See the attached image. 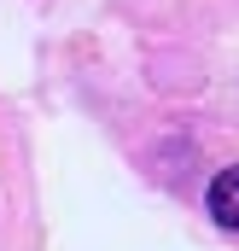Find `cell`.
I'll return each mask as SVG.
<instances>
[{"instance_id":"1","label":"cell","mask_w":239,"mask_h":251,"mask_svg":"<svg viewBox=\"0 0 239 251\" xmlns=\"http://www.w3.org/2000/svg\"><path fill=\"white\" fill-rule=\"evenodd\" d=\"M204 204H210V216H216L228 234H239V164L210 181V199H204Z\"/></svg>"}]
</instances>
